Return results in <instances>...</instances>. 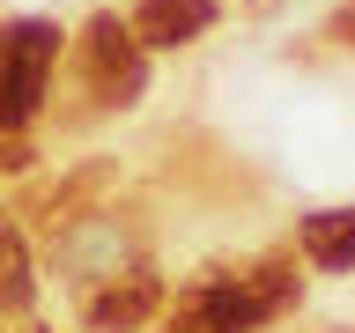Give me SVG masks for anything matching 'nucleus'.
<instances>
[{
    "mask_svg": "<svg viewBox=\"0 0 355 333\" xmlns=\"http://www.w3.org/2000/svg\"><path fill=\"white\" fill-rule=\"evenodd\" d=\"M296 296V274L288 266H252V274H222V282H200L185 289L163 318V333H252L259 318Z\"/></svg>",
    "mask_w": 355,
    "mask_h": 333,
    "instance_id": "1",
    "label": "nucleus"
},
{
    "mask_svg": "<svg viewBox=\"0 0 355 333\" xmlns=\"http://www.w3.org/2000/svg\"><path fill=\"white\" fill-rule=\"evenodd\" d=\"M52 60H60V30H52V22H15V30L0 37V133L30 126Z\"/></svg>",
    "mask_w": 355,
    "mask_h": 333,
    "instance_id": "2",
    "label": "nucleus"
},
{
    "mask_svg": "<svg viewBox=\"0 0 355 333\" xmlns=\"http://www.w3.org/2000/svg\"><path fill=\"white\" fill-rule=\"evenodd\" d=\"M82 82L96 104H133L148 89V44L133 37L119 15H96L82 30Z\"/></svg>",
    "mask_w": 355,
    "mask_h": 333,
    "instance_id": "3",
    "label": "nucleus"
},
{
    "mask_svg": "<svg viewBox=\"0 0 355 333\" xmlns=\"http://www.w3.org/2000/svg\"><path fill=\"white\" fill-rule=\"evenodd\" d=\"M155 304H163V282H155L148 266H126V274H111L96 296H89V326L96 333H133V326H148Z\"/></svg>",
    "mask_w": 355,
    "mask_h": 333,
    "instance_id": "4",
    "label": "nucleus"
},
{
    "mask_svg": "<svg viewBox=\"0 0 355 333\" xmlns=\"http://www.w3.org/2000/svg\"><path fill=\"white\" fill-rule=\"evenodd\" d=\"M207 22H215V0H133V15H126V30L141 44H193V37H207Z\"/></svg>",
    "mask_w": 355,
    "mask_h": 333,
    "instance_id": "5",
    "label": "nucleus"
},
{
    "mask_svg": "<svg viewBox=\"0 0 355 333\" xmlns=\"http://www.w3.org/2000/svg\"><path fill=\"white\" fill-rule=\"evenodd\" d=\"M304 252L318 266H355V207H340V215H311L304 222Z\"/></svg>",
    "mask_w": 355,
    "mask_h": 333,
    "instance_id": "6",
    "label": "nucleus"
},
{
    "mask_svg": "<svg viewBox=\"0 0 355 333\" xmlns=\"http://www.w3.org/2000/svg\"><path fill=\"white\" fill-rule=\"evenodd\" d=\"M37 282H30V244L22 230H0V311H30Z\"/></svg>",
    "mask_w": 355,
    "mask_h": 333,
    "instance_id": "7",
    "label": "nucleus"
},
{
    "mask_svg": "<svg viewBox=\"0 0 355 333\" xmlns=\"http://www.w3.org/2000/svg\"><path fill=\"white\" fill-rule=\"evenodd\" d=\"M30 148H22V133H0V171H22Z\"/></svg>",
    "mask_w": 355,
    "mask_h": 333,
    "instance_id": "8",
    "label": "nucleus"
},
{
    "mask_svg": "<svg viewBox=\"0 0 355 333\" xmlns=\"http://www.w3.org/2000/svg\"><path fill=\"white\" fill-rule=\"evenodd\" d=\"M333 37H340V44H355V8H348L340 22H333Z\"/></svg>",
    "mask_w": 355,
    "mask_h": 333,
    "instance_id": "9",
    "label": "nucleus"
}]
</instances>
